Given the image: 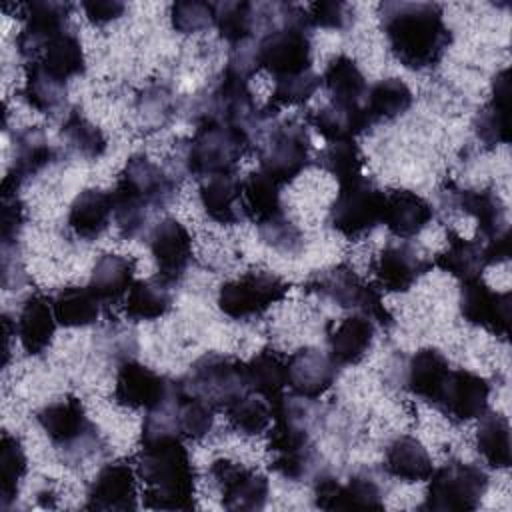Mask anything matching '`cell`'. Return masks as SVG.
<instances>
[{
    "mask_svg": "<svg viewBox=\"0 0 512 512\" xmlns=\"http://www.w3.org/2000/svg\"><path fill=\"white\" fill-rule=\"evenodd\" d=\"M382 30L390 52L410 70L436 66L452 40L444 12L434 2H384Z\"/></svg>",
    "mask_w": 512,
    "mask_h": 512,
    "instance_id": "1",
    "label": "cell"
},
{
    "mask_svg": "<svg viewBox=\"0 0 512 512\" xmlns=\"http://www.w3.org/2000/svg\"><path fill=\"white\" fill-rule=\"evenodd\" d=\"M138 474L146 484L144 504L156 510H192L196 470L182 438L172 432H142Z\"/></svg>",
    "mask_w": 512,
    "mask_h": 512,
    "instance_id": "2",
    "label": "cell"
},
{
    "mask_svg": "<svg viewBox=\"0 0 512 512\" xmlns=\"http://www.w3.org/2000/svg\"><path fill=\"white\" fill-rule=\"evenodd\" d=\"M250 148V134L230 124L200 120L186 152V166L198 178L234 174Z\"/></svg>",
    "mask_w": 512,
    "mask_h": 512,
    "instance_id": "3",
    "label": "cell"
},
{
    "mask_svg": "<svg viewBox=\"0 0 512 512\" xmlns=\"http://www.w3.org/2000/svg\"><path fill=\"white\" fill-rule=\"evenodd\" d=\"M272 422L268 438V450L272 452L270 468L290 480L304 478L314 464V446L300 408L284 396L272 406Z\"/></svg>",
    "mask_w": 512,
    "mask_h": 512,
    "instance_id": "4",
    "label": "cell"
},
{
    "mask_svg": "<svg viewBox=\"0 0 512 512\" xmlns=\"http://www.w3.org/2000/svg\"><path fill=\"white\" fill-rule=\"evenodd\" d=\"M284 26L268 32L256 46V64L276 78L308 72L312 66V44L304 10L284 6Z\"/></svg>",
    "mask_w": 512,
    "mask_h": 512,
    "instance_id": "5",
    "label": "cell"
},
{
    "mask_svg": "<svg viewBox=\"0 0 512 512\" xmlns=\"http://www.w3.org/2000/svg\"><path fill=\"white\" fill-rule=\"evenodd\" d=\"M488 488V476L482 468L468 462H446L432 470L422 508L438 512L476 510Z\"/></svg>",
    "mask_w": 512,
    "mask_h": 512,
    "instance_id": "6",
    "label": "cell"
},
{
    "mask_svg": "<svg viewBox=\"0 0 512 512\" xmlns=\"http://www.w3.org/2000/svg\"><path fill=\"white\" fill-rule=\"evenodd\" d=\"M308 292L330 298L342 308H352L370 320L380 322L382 326L392 324V314L384 308L380 292L366 284L354 268L346 264H338L326 270H316L304 284Z\"/></svg>",
    "mask_w": 512,
    "mask_h": 512,
    "instance_id": "7",
    "label": "cell"
},
{
    "mask_svg": "<svg viewBox=\"0 0 512 512\" xmlns=\"http://www.w3.org/2000/svg\"><path fill=\"white\" fill-rule=\"evenodd\" d=\"M180 384L212 408H226L232 400L250 392L244 362L214 352L198 358Z\"/></svg>",
    "mask_w": 512,
    "mask_h": 512,
    "instance_id": "8",
    "label": "cell"
},
{
    "mask_svg": "<svg viewBox=\"0 0 512 512\" xmlns=\"http://www.w3.org/2000/svg\"><path fill=\"white\" fill-rule=\"evenodd\" d=\"M384 212V192L376 188L364 176L340 184V192L330 206V226L354 240L382 222Z\"/></svg>",
    "mask_w": 512,
    "mask_h": 512,
    "instance_id": "9",
    "label": "cell"
},
{
    "mask_svg": "<svg viewBox=\"0 0 512 512\" xmlns=\"http://www.w3.org/2000/svg\"><path fill=\"white\" fill-rule=\"evenodd\" d=\"M38 424L52 440V444L66 454L84 458L94 452L98 442V430L88 420L82 402L74 396H66L44 406L38 412Z\"/></svg>",
    "mask_w": 512,
    "mask_h": 512,
    "instance_id": "10",
    "label": "cell"
},
{
    "mask_svg": "<svg viewBox=\"0 0 512 512\" xmlns=\"http://www.w3.org/2000/svg\"><path fill=\"white\" fill-rule=\"evenodd\" d=\"M288 288L290 286L272 272H246L220 286L218 308L234 320H244L264 314L286 296Z\"/></svg>",
    "mask_w": 512,
    "mask_h": 512,
    "instance_id": "11",
    "label": "cell"
},
{
    "mask_svg": "<svg viewBox=\"0 0 512 512\" xmlns=\"http://www.w3.org/2000/svg\"><path fill=\"white\" fill-rule=\"evenodd\" d=\"M310 164V136L306 126L284 122L260 146V170L278 184L292 182Z\"/></svg>",
    "mask_w": 512,
    "mask_h": 512,
    "instance_id": "12",
    "label": "cell"
},
{
    "mask_svg": "<svg viewBox=\"0 0 512 512\" xmlns=\"http://www.w3.org/2000/svg\"><path fill=\"white\" fill-rule=\"evenodd\" d=\"M258 116L260 112L248 88V78L224 68L220 80L208 94L202 120L230 124L250 134V128L256 124Z\"/></svg>",
    "mask_w": 512,
    "mask_h": 512,
    "instance_id": "13",
    "label": "cell"
},
{
    "mask_svg": "<svg viewBox=\"0 0 512 512\" xmlns=\"http://www.w3.org/2000/svg\"><path fill=\"white\" fill-rule=\"evenodd\" d=\"M510 308V292H494L482 278L462 282L460 314L466 322L506 338L510 332Z\"/></svg>",
    "mask_w": 512,
    "mask_h": 512,
    "instance_id": "14",
    "label": "cell"
},
{
    "mask_svg": "<svg viewBox=\"0 0 512 512\" xmlns=\"http://www.w3.org/2000/svg\"><path fill=\"white\" fill-rule=\"evenodd\" d=\"M174 388V382L166 380L152 368L128 360L122 362L116 374V386H114V400L132 410H156L160 408L170 392Z\"/></svg>",
    "mask_w": 512,
    "mask_h": 512,
    "instance_id": "15",
    "label": "cell"
},
{
    "mask_svg": "<svg viewBox=\"0 0 512 512\" xmlns=\"http://www.w3.org/2000/svg\"><path fill=\"white\" fill-rule=\"evenodd\" d=\"M222 506L228 510H260L268 500V478L238 462L220 458L210 466Z\"/></svg>",
    "mask_w": 512,
    "mask_h": 512,
    "instance_id": "16",
    "label": "cell"
},
{
    "mask_svg": "<svg viewBox=\"0 0 512 512\" xmlns=\"http://www.w3.org/2000/svg\"><path fill=\"white\" fill-rule=\"evenodd\" d=\"M24 28L16 38V46L24 58L34 60L44 46L64 32L70 4L54 0H32L20 6Z\"/></svg>",
    "mask_w": 512,
    "mask_h": 512,
    "instance_id": "17",
    "label": "cell"
},
{
    "mask_svg": "<svg viewBox=\"0 0 512 512\" xmlns=\"http://www.w3.org/2000/svg\"><path fill=\"white\" fill-rule=\"evenodd\" d=\"M490 384L470 370H450L436 406L454 422L480 418L488 408Z\"/></svg>",
    "mask_w": 512,
    "mask_h": 512,
    "instance_id": "18",
    "label": "cell"
},
{
    "mask_svg": "<svg viewBox=\"0 0 512 512\" xmlns=\"http://www.w3.org/2000/svg\"><path fill=\"white\" fill-rule=\"evenodd\" d=\"M150 252L158 266V278L174 284L192 260V238L176 218H164L152 228Z\"/></svg>",
    "mask_w": 512,
    "mask_h": 512,
    "instance_id": "19",
    "label": "cell"
},
{
    "mask_svg": "<svg viewBox=\"0 0 512 512\" xmlns=\"http://www.w3.org/2000/svg\"><path fill=\"white\" fill-rule=\"evenodd\" d=\"M432 268V260L408 242L388 244L376 258L374 274L386 292H408L420 276Z\"/></svg>",
    "mask_w": 512,
    "mask_h": 512,
    "instance_id": "20",
    "label": "cell"
},
{
    "mask_svg": "<svg viewBox=\"0 0 512 512\" xmlns=\"http://www.w3.org/2000/svg\"><path fill=\"white\" fill-rule=\"evenodd\" d=\"M314 504L322 510H382L380 486L368 476H352L340 484L332 476H322L314 486Z\"/></svg>",
    "mask_w": 512,
    "mask_h": 512,
    "instance_id": "21",
    "label": "cell"
},
{
    "mask_svg": "<svg viewBox=\"0 0 512 512\" xmlns=\"http://www.w3.org/2000/svg\"><path fill=\"white\" fill-rule=\"evenodd\" d=\"M286 368L290 390L304 400L320 398L338 376V364L316 348L296 350L286 360Z\"/></svg>",
    "mask_w": 512,
    "mask_h": 512,
    "instance_id": "22",
    "label": "cell"
},
{
    "mask_svg": "<svg viewBox=\"0 0 512 512\" xmlns=\"http://www.w3.org/2000/svg\"><path fill=\"white\" fill-rule=\"evenodd\" d=\"M136 480L134 470L126 462L106 464L88 490V510H134Z\"/></svg>",
    "mask_w": 512,
    "mask_h": 512,
    "instance_id": "23",
    "label": "cell"
},
{
    "mask_svg": "<svg viewBox=\"0 0 512 512\" xmlns=\"http://www.w3.org/2000/svg\"><path fill=\"white\" fill-rule=\"evenodd\" d=\"M434 218V210L420 194L396 188L384 194L382 224L398 238H414Z\"/></svg>",
    "mask_w": 512,
    "mask_h": 512,
    "instance_id": "24",
    "label": "cell"
},
{
    "mask_svg": "<svg viewBox=\"0 0 512 512\" xmlns=\"http://www.w3.org/2000/svg\"><path fill=\"white\" fill-rule=\"evenodd\" d=\"M118 184L142 198L152 210L166 206L176 192L174 180L146 156H132L122 168Z\"/></svg>",
    "mask_w": 512,
    "mask_h": 512,
    "instance_id": "25",
    "label": "cell"
},
{
    "mask_svg": "<svg viewBox=\"0 0 512 512\" xmlns=\"http://www.w3.org/2000/svg\"><path fill=\"white\" fill-rule=\"evenodd\" d=\"M308 122L328 142L354 140L374 124L360 104L336 100L322 106L320 110H314L308 116Z\"/></svg>",
    "mask_w": 512,
    "mask_h": 512,
    "instance_id": "26",
    "label": "cell"
},
{
    "mask_svg": "<svg viewBox=\"0 0 512 512\" xmlns=\"http://www.w3.org/2000/svg\"><path fill=\"white\" fill-rule=\"evenodd\" d=\"M56 316L52 302L42 294H32L24 300L22 310L16 320V332L26 354H42L54 338Z\"/></svg>",
    "mask_w": 512,
    "mask_h": 512,
    "instance_id": "27",
    "label": "cell"
},
{
    "mask_svg": "<svg viewBox=\"0 0 512 512\" xmlns=\"http://www.w3.org/2000/svg\"><path fill=\"white\" fill-rule=\"evenodd\" d=\"M54 158H56V150L50 146L44 130L38 126L24 128L22 132L16 134L14 162L10 172L4 178V184L18 188L22 180L38 174L42 168L54 162Z\"/></svg>",
    "mask_w": 512,
    "mask_h": 512,
    "instance_id": "28",
    "label": "cell"
},
{
    "mask_svg": "<svg viewBox=\"0 0 512 512\" xmlns=\"http://www.w3.org/2000/svg\"><path fill=\"white\" fill-rule=\"evenodd\" d=\"M374 340V320L362 314H354L344 318L330 334H328V356L338 366L358 364L370 350Z\"/></svg>",
    "mask_w": 512,
    "mask_h": 512,
    "instance_id": "29",
    "label": "cell"
},
{
    "mask_svg": "<svg viewBox=\"0 0 512 512\" xmlns=\"http://www.w3.org/2000/svg\"><path fill=\"white\" fill-rule=\"evenodd\" d=\"M248 390L260 394L268 400L270 408L284 398V388L288 386L286 360L272 348H264L244 362Z\"/></svg>",
    "mask_w": 512,
    "mask_h": 512,
    "instance_id": "30",
    "label": "cell"
},
{
    "mask_svg": "<svg viewBox=\"0 0 512 512\" xmlns=\"http://www.w3.org/2000/svg\"><path fill=\"white\" fill-rule=\"evenodd\" d=\"M452 194V204L470 214L476 224H478V236H482L486 242L508 230V220H506V208L502 200L490 192V190H454Z\"/></svg>",
    "mask_w": 512,
    "mask_h": 512,
    "instance_id": "31",
    "label": "cell"
},
{
    "mask_svg": "<svg viewBox=\"0 0 512 512\" xmlns=\"http://www.w3.org/2000/svg\"><path fill=\"white\" fill-rule=\"evenodd\" d=\"M200 202L208 218L232 226L244 218L240 180L234 174L210 176L200 186Z\"/></svg>",
    "mask_w": 512,
    "mask_h": 512,
    "instance_id": "32",
    "label": "cell"
},
{
    "mask_svg": "<svg viewBox=\"0 0 512 512\" xmlns=\"http://www.w3.org/2000/svg\"><path fill=\"white\" fill-rule=\"evenodd\" d=\"M450 374L446 356L436 348H420L408 364V390L436 406Z\"/></svg>",
    "mask_w": 512,
    "mask_h": 512,
    "instance_id": "33",
    "label": "cell"
},
{
    "mask_svg": "<svg viewBox=\"0 0 512 512\" xmlns=\"http://www.w3.org/2000/svg\"><path fill=\"white\" fill-rule=\"evenodd\" d=\"M508 96H510V80H508V68H504L494 76L490 102L478 112L474 120V130L478 138L488 146L506 144L510 140Z\"/></svg>",
    "mask_w": 512,
    "mask_h": 512,
    "instance_id": "34",
    "label": "cell"
},
{
    "mask_svg": "<svg viewBox=\"0 0 512 512\" xmlns=\"http://www.w3.org/2000/svg\"><path fill=\"white\" fill-rule=\"evenodd\" d=\"M110 216H112L110 194L98 188H88L74 198L68 212V226L78 238L92 240V238H98L108 228Z\"/></svg>",
    "mask_w": 512,
    "mask_h": 512,
    "instance_id": "35",
    "label": "cell"
},
{
    "mask_svg": "<svg viewBox=\"0 0 512 512\" xmlns=\"http://www.w3.org/2000/svg\"><path fill=\"white\" fill-rule=\"evenodd\" d=\"M244 216L254 220L256 226L284 214L280 202V184L266 176L262 170L248 174L240 180Z\"/></svg>",
    "mask_w": 512,
    "mask_h": 512,
    "instance_id": "36",
    "label": "cell"
},
{
    "mask_svg": "<svg viewBox=\"0 0 512 512\" xmlns=\"http://www.w3.org/2000/svg\"><path fill=\"white\" fill-rule=\"evenodd\" d=\"M384 468L390 476L404 482L428 480L434 466L432 458L420 440L412 436H398L386 450Z\"/></svg>",
    "mask_w": 512,
    "mask_h": 512,
    "instance_id": "37",
    "label": "cell"
},
{
    "mask_svg": "<svg viewBox=\"0 0 512 512\" xmlns=\"http://www.w3.org/2000/svg\"><path fill=\"white\" fill-rule=\"evenodd\" d=\"M446 240H448L446 250L438 252L432 264H436L440 270L460 278L462 282L480 278L482 270L486 268L484 244H480V240L462 238L454 230L446 232Z\"/></svg>",
    "mask_w": 512,
    "mask_h": 512,
    "instance_id": "38",
    "label": "cell"
},
{
    "mask_svg": "<svg viewBox=\"0 0 512 512\" xmlns=\"http://www.w3.org/2000/svg\"><path fill=\"white\" fill-rule=\"evenodd\" d=\"M134 282V260L118 254H104L90 276V290L100 302H118Z\"/></svg>",
    "mask_w": 512,
    "mask_h": 512,
    "instance_id": "39",
    "label": "cell"
},
{
    "mask_svg": "<svg viewBox=\"0 0 512 512\" xmlns=\"http://www.w3.org/2000/svg\"><path fill=\"white\" fill-rule=\"evenodd\" d=\"M30 62H38L50 76H54L60 82H66L68 78L82 74L86 68L82 44L70 32H62L56 38H52L44 46V50Z\"/></svg>",
    "mask_w": 512,
    "mask_h": 512,
    "instance_id": "40",
    "label": "cell"
},
{
    "mask_svg": "<svg viewBox=\"0 0 512 512\" xmlns=\"http://www.w3.org/2000/svg\"><path fill=\"white\" fill-rule=\"evenodd\" d=\"M170 284L162 278H146L132 282L124 310L132 320H156L164 316L172 306Z\"/></svg>",
    "mask_w": 512,
    "mask_h": 512,
    "instance_id": "41",
    "label": "cell"
},
{
    "mask_svg": "<svg viewBox=\"0 0 512 512\" xmlns=\"http://www.w3.org/2000/svg\"><path fill=\"white\" fill-rule=\"evenodd\" d=\"M58 324L66 328H84L96 322L100 300L90 286H66L52 300Z\"/></svg>",
    "mask_w": 512,
    "mask_h": 512,
    "instance_id": "42",
    "label": "cell"
},
{
    "mask_svg": "<svg viewBox=\"0 0 512 512\" xmlns=\"http://www.w3.org/2000/svg\"><path fill=\"white\" fill-rule=\"evenodd\" d=\"M476 430V448L492 468H508L512 462L510 452V424L498 412L482 414Z\"/></svg>",
    "mask_w": 512,
    "mask_h": 512,
    "instance_id": "43",
    "label": "cell"
},
{
    "mask_svg": "<svg viewBox=\"0 0 512 512\" xmlns=\"http://www.w3.org/2000/svg\"><path fill=\"white\" fill-rule=\"evenodd\" d=\"M412 100V90L400 78H386L368 90L364 110L372 122L394 120L412 106Z\"/></svg>",
    "mask_w": 512,
    "mask_h": 512,
    "instance_id": "44",
    "label": "cell"
},
{
    "mask_svg": "<svg viewBox=\"0 0 512 512\" xmlns=\"http://www.w3.org/2000/svg\"><path fill=\"white\" fill-rule=\"evenodd\" d=\"M322 82L336 102L358 104V100L366 94V78L358 64L346 54H338L328 62L322 74Z\"/></svg>",
    "mask_w": 512,
    "mask_h": 512,
    "instance_id": "45",
    "label": "cell"
},
{
    "mask_svg": "<svg viewBox=\"0 0 512 512\" xmlns=\"http://www.w3.org/2000/svg\"><path fill=\"white\" fill-rule=\"evenodd\" d=\"M22 94L32 108L42 114H52L64 106L66 82L50 76L38 62H28Z\"/></svg>",
    "mask_w": 512,
    "mask_h": 512,
    "instance_id": "46",
    "label": "cell"
},
{
    "mask_svg": "<svg viewBox=\"0 0 512 512\" xmlns=\"http://www.w3.org/2000/svg\"><path fill=\"white\" fill-rule=\"evenodd\" d=\"M224 410L230 426L244 436L266 432L272 424V408L268 400L254 392H246L238 396Z\"/></svg>",
    "mask_w": 512,
    "mask_h": 512,
    "instance_id": "47",
    "label": "cell"
},
{
    "mask_svg": "<svg viewBox=\"0 0 512 512\" xmlns=\"http://www.w3.org/2000/svg\"><path fill=\"white\" fill-rule=\"evenodd\" d=\"M254 6L246 0L214 4V24L220 36L232 46H242L254 32Z\"/></svg>",
    "mask_w": 512,
    "mask_h": 512,
    "instance_id": "48",
    "label": "cell"
},
{
    "mask_svg": "<svg viewBox=\"0 0 512 512\" xmlns=\"http://www.w3.org/2000/svg\"><path fill=\"white\" fill-rule=\"evenodd\" d=\"M110 200L118 232L124 238H136L138 234H142L154 210L142 198H138L134 192H130L126 186L118 182L114 192L110 194Z\"/></svg>",
    "mask_w": 512,
    "mask_h": 512,
    "instance_id": "49",
    "label": "cell"
},
{
    "mask_svg": "<svg viewBox=\"0 0 512 512\" xmlns=\"http://www.w3.org/2000/svg\"><path fill=\"white\" fill-rule=\"evenodd\" d=\"M28 460L18 438L2 434L0 440V506L8 508L16 494L20 480L24 478Z\"/></svg>",
    "mask_w": 512,
    "mask_h": 512,
    "instance_id": "50",
    "label": "cell"
},
{
    "mask_svg": "<svg viewBox=\"0 0 512 512\" xmlns=\"http://www.w3.org/2000/svg\"><path fill=\"white\" fill-rule=\"evenodd\" d=\"M318 166L334 176L340 184L352 182L362 176L364 158L354 140H342V142H330L324 150L318 154Z\"/></svg>",
    "mask_w": 512,
    "mask_h": 512,
    "instance_id": "51",
    "label": "cell"
},
{
    "mask_svg": "<svg viewBox=\"0 0 512 512\" xmlns=\"http://www.w3.org/2000/svg\"><path fill=\"white\" fill-rule=\"evenodd\" d=\"M62 136L70 150L82 158H98L106 150V138L98 126H94L80 110H70L62 122Z\"/></svg>",
    "mask_w": 512,
    "mask_h": 512,
    "instance_id": "52",
    "label": "cell"
},
{
    "mask_svg": "<svg viewBox=\"0 0 512 512\" xmlns=\"http://www.w3.org/2000/svg\"><path fill=\"white\" fill-rule=\"evenodd\" d=\"M322 78L318 74H314L312 70L302 72V74H294V76H284V78H276L270 102L264 110V114H276L280 108L284 106H296V104H304L306 100H310L314 96V92L320 88Z\"/></svg>",
    "mask_w": 512,
    "mask_h": 512,
    "instance_id": "53",
    "label": "cell"
},
{
    "mask_svg": "<svg viewBox=\"0 0 512 512\" xmlns=\"http://www.w3.org/2000/svg\"><path fill=\"white\" fill-rule=\"evenodd\" d=\"M172 26L182 34H194L214 24V4L200 0H180L170 8Z\"/></svg>",
    "mask_w": 512,
    "mask_h": 512,
    "instance_id": "54",
    "label": "cell"
},
{
    "mask_svg": "<svg viewBox=\"0 0 512 512\" xmlns=\"http://www.w3.org/2000/svg\"><path fill=\"white\" fill-rule=\"evenodd\" d=\"M304 20L314 28H332V30H344L352 22V6L346 2H336V0H322V2H312L304 10Z\"/></svg>",
    "mask_w": 512,
    "mask_h": 512,
    "instance_id": "55",
    "label": "cell"
},
{
    "mask_svg": "<svg viewBox=\"0 0 512 512\" xmlns=\"http://www.w3.org/2000/svg\"><path fill=\"white\" fill-rule=\"evenodd\" d=\"M258 232H260V238L268 246H272V248H276V250H280L284 254H294V252H298L302 248V234H300V230L290 220H286L284 214L278 216V218H272V220H268L264 224H260Z\"/></svg>",
    "mask_w": 512,
    "mask_h": 512,
    "instance_id": "56",
    "label": "cell"
},
{
    "mask_svg": "<svg viewBox=\"0 0 512 512\" xmlns=\"http://www.w3.org/2000/svg\"><path fill=\"white\" fill-rule=\"evenodd\" d=\"M172 104L170 94L164 88H148L138 102V114L142 116V122L154 128L164 126V122L170 118Z\"/></svg>",
    "mask_w": 512,
    "mask_h": 512,
    "instance_id": "57",
    "label": "cell"
},
{
    "mask_svg": "<svg viewBox=\"0 0 512 512\" xmlns=\"http://www.w3.org/2000/svg\"><path fill=\"white\" fill-rule=\"evenodd\" d=\"M24 222V208L16 192H2V242L4 248L16 240Z\"/></svg>",
    "mask_w": 512,
    "mask_h": 512,
    "instance_id": "58",
    "label": "cell"
},
{
    "mask_svg": "<svg viewBox=\"0 0 512 512\" xmlns=\"http://www.w3.org/2000/svg\"><path fill=\"white\" fill-rule=\"evenodd\" d=\"M84 14L92 24H108L124 14V2L120 0H84Z\"/></svg>",
    "mask_w": 512,
    "mask_h": 512,
    "instance_id": "59",
    "label": "cell"
},
{
    "mask_svg": "<svg viewBox=\"0 0 512 512\" xmlns=\"http://www.w3.org/2000/svg\"><path fill=\"white\" fill-rule=\"evenodd\" d=\"M510 252H512V234H510V228H508V230H504L502 234H498L496 238H492L484 244L486 266L506 262L510 258Z\"/></svg>",
    "mask_w": 512,
    "mask_h": 512,
    "instance_id": "60",
    "label": "cell"
}]
</instances>
